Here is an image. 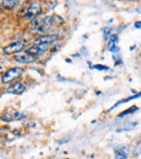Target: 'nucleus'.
I'll use <instances>...</instances> for the list:
<instances>
[{
    "instance_id": "1",
    "label": "nucleus",
    "mask_w": 141,
    "mask_h": 159,
    "mask_svg": "<svg viewBox=\"0 0 141 159\" xmlns=\"http://www.w3.org/2000/svg\"><path fill=\"white\" fill-rule=\"evenodd\" d=\"M22 73H23V70L20 67H13V68L8 69L1 78L2 84H11V82H14L15 80H17L21 77Z\"/></svg>"
},
{
    "instance_id": "2",
    "label": "nucleus",
    "mask_w": 141,
    "mask_h": 159,
    "mask_svg": "<svg viewBox=\"0 0 141 159\" xmlns=\"http://www.w3.org/2000/svg\"><path fill=\"white\" fill-rule=\"evenodd\" d=\"M54 19L55 16H51V15H48V16H45L41 19V22H40L39 27L37 28V32L40 35L45 36V35H49V32H50L51 28L54 26Z\"/></svg>"
},
{
    "instance_id": "3",
    "label": "nucleus",
    "mask_w": 141,
    "mask_h": 159,
    "mask_svg": "<svg viewBox=\"0 0 141 159\" xmlns=\"http://www.w3.org/2000/svg\"><path fill=\"white\" fill-rule=\"evenodd\" d=\"M23 115H22L21 113H19V111H14L13 108H8L6 111L3 113V115H2L1 119L3 120V121H12V120H20V119H23Z\"/></svg>"
},
{
    "instance_id": "4",
    "label": "nucleus",
    "mask_w": 141,
    "mask_h": 159,
    "mask_svg": "<svg viewBox=\"0 0 141 159\" xmlns=\"http://www.w3.org/2000/svg\"><path fill=\"white\" fill-rule=\"evenodd\" d=\"M25 47V42H13L11 44H8L3 48V52L6 54H14L20 51H22Z\"/></svg>"
},
{
    "instance_id": "5",
    "label": "nucleus",
    "mask_w": 141,
    "mask_h": 159,
    "mask_svg": "<svg viewBox=\"0 0 141 159\" xmlns=\"http://www.w3.org/2000/svg\"><path fill=\"white\" fill-rule=\"evenodd\" d=\"M40 11H41V4L39 2H33L26 10V16L28 19H34V17L39 15Z\"/></svg>"
},
{
    "instance_id": "6",
    "label": "nucleus",
    "mask_w": 141,
    "mask_h": 159,
    "mask_svg": "<svg viewBox=\"0 0 141 159\" xmlns=\"http://www.w3.org/2000/svg\"><path fill=\"white\" fill-rule=\"evenodd\" d=\"M58 37L55 35H45V36H41V37L38 38L37 40V44L40 43V44H47V46H50V44L54 43L57 41Z\"/></svg>"
},
{
    "instance_id": "7",
    "label": "nucleus",
    "mask_w": 141,
    "mask_h": 159,
    "mask_svg": "<svg viewBox=\"0 0 141 159\" xmlns=\"http://www.w3.org/2000/svg\"><path fill=\"white\" fill-rule=\"evenodd\" d=\"M25 91V86L21 82H15L13 84L11 87H9L7 89V92L8 93H12V94H21Z\"/></svg>"
},
{
    "instance_id": "8",
    "label": "nucleus",
    "mask_w": 141,
    "mask_h": 159,
    "mask_svg": "<svg viewBox=\"0 0 141 159\" xmlns=\"http://www.w3.org/2000/svg\"><path fill=\"white\" fill-rule=\"evenodd\" d=\"M15 60L20 63H33L36 61V57L30 54H23V55H16Z\"/></svg>"
},
{
    "instance_id": "9",
    "label": "nucleus",
    "mask_w": 141,
    "mask_h": 159,
    "mask_svg": "<svg viewBox=\"0 0 141 159\" xmlns=\"http://www.w3.org/2000/svg\"><path fill=\"white\" fill-rule=\"evenodd\" d=\"M25 52L26 54H30V55H34V57H36V55H38L39 53L44 52V50H42L41 48H40L39 46H33V47H28L27 49H25Z\"/></svg>"
},
{
    "instance_id": "10",
    "label": "nucleus",
    "mask_w": 141,
    "mask_h": 159,
    "mask_svg": "<svg viewBox=\"0 0 141 159\" xmlns=\"http://www.w3.org/2000/svg\"><path fill=\"white\" fill-rule=\"evenodd\" d=\"M1 7H3L7 10H11V9L15 8L19 4V1H14V0H4L1 2Z\"/></svg>"
},
{
    "instance_id": "11",
    "label": "nucleus",
    "mask_w": 141,
    "mask_h": 159,
    "mask_svg": "<svg viewBox=\"0 0 141 159\" xmlns=\"http://www.w3.org/2000/svg\"><path fill=\"white\" fill-rule=\"evenodd\" d=\"M115 159H127V153L123 149H118L115 152Z\"/></svg>"
},
{
    "instance_id": "12",
    "label": "nucleus",
    "mask_w": 141,
    "mask_h": 159,
    "mask_svg": "<svg viewBox=\"0 0 141 159\" xmlns=\"http://www.w3.org/2000/svg\"><path fill=\"white\" fill-rule=\"evenodd\" d=\"M137 111V107H136V106H133V107H131V109H128V111H124L123 114H120V117H123V116L127 115V114H129V113H133V111Z\"/></svg>"
},
{
    "instance_id": "13",
    "label": "nucleus",
    "mask_w": 141,
    "mask_h": 159,
    "mask_svg": "<svg viewBox=\"0 0 141 159\" xmlns=\"http://www.w3.org/2000/svg\"><path fill=\"white\" fill-rule=\"evenodd\" d=\"M95 68L100 69V70H103V69H107V67H106V66H99V65H96Z\"/></svg>"
},
{
    "instance_id": "14",
    "label": "nucleus",
    "mask_w": 141,
    "mask_h": 159,
    "mask_svg": "<svg viewBox=\"0 0 141 159\" xmlns=\"http://www.w3.org/2000/svg\"><path fill=\"white\" fill-rule=\"evenodd\" d=\"M135 27L136 28H141V21L136 22V23H135Z\"/></svg>"
},
{
    "instance_id": "15",
    "label": "nucleus",
    "mask_w": 141,
    "mask_h": 159,
    "mask_svg": "<svg viewBox=\"0 0 141 159\" xmlns=\"http://www.w3.org/2000/svg\"><path fill=\"white\" fill-rule=\"evenodd\" d=\"M137 11H138V12H141V8H139V9H137Z\"/></svg>"
},
{
    "instance_id": "16",
    "label": "nucleus",
    "mask_w": 141,
    "mask_h": 159,
    "mask_svg": "<svg viewBox=\"0 0 141 159\" xmlns=\"http://www.w3.org/2000/svg\"><path fill=\"white\" fill-rule=\"evenodd\" d=\"M0 10H1V4H0Z\"/></svg>"
}]
</instances>
